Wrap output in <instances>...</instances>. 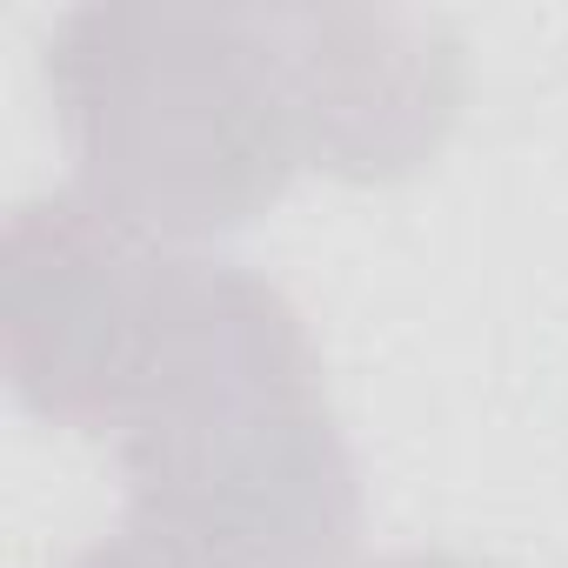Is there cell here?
<instances>
[{"mask_svg": "<svg viewBox=\"0 0 568 568\" xmlns=\"http://www.w3.org/2000/svg\"><path fill=\"white\" fill-rule=\"evenodd\" d=\"M94 435L128 521L214 568H348L362 481L295 302L241 261L168 247Z\"/></svg>", "mask_w": 568, "mask_h": 568, "instance_id": "obj_1", "label": "cell"}, {"mask_svg": "<svg viewBox=\"0 0 568 568\" xmlns=\"http://www.w3.org/2000/svg\"><path fill=\"white\" fill-rule=\"evenodd\" d=\"M48 88L74 187L168 247L247 227L308 168L267 8L94 0L54 21Z\"/></svg>", "mask_w": 568, "mask_h": 568, "instance_id": "obj_2", "label": "cell"}, {"mask_svg": "<svg viewBox=\"0 0 568 568\" xmlns=\"http://www.w3.org/2000/svg\"><path fill=\"white\" fill-rule=\"evenodd\" d=\"M161 254L168 241L114 221L81 187H54L14 207L0 241V335H8V382L34 415L94 435Z\"/></svg>", "mask_w": 568, "mask_h": 568, "instance_id": "obj_3", "label": "cell"}, {"mask_svg": "<svg viewBox=\"0 0 568 568\" xmlns=\"http://www.w3.org/2000/svg\"><path fill=\"white\" fill-rule=\"evenodd\" d=\"M302 161L342 181H402L462 114V41L408 8H267Z\"/></svg>", "mask_w": 568, "mask_h": 568, "instance_id": "obj_4", "label": "cell"}, {"mask_svg": "<svg viewBox=\"0 0 568 568\" xmlns=\"http://www.w3.org/2000/svg\"><path fill=\"white\" fill-rule=\"evenodd\" d=\"M68 568H214V561L121 515V528H114V535H101L94 548H81V555H74Z\"/></svg>", "mask_w": 568, "mask_h": 568, "instance_id": "obj_5", "label": "cell"}, {"mask_svg": "<svg viewBox=\"0 0 568 568\" xmlns=\"http://www.w3.org/2000/svg\"><path fill=\"white\" fill-rule=\"evenodd\" d=\"M368 568H481V561H462V555H382Z\"/></svg>", "mask_w": 568, "mask_h": 568, "instance_id": "obj_6", "label": "cell"}]
</instances>
